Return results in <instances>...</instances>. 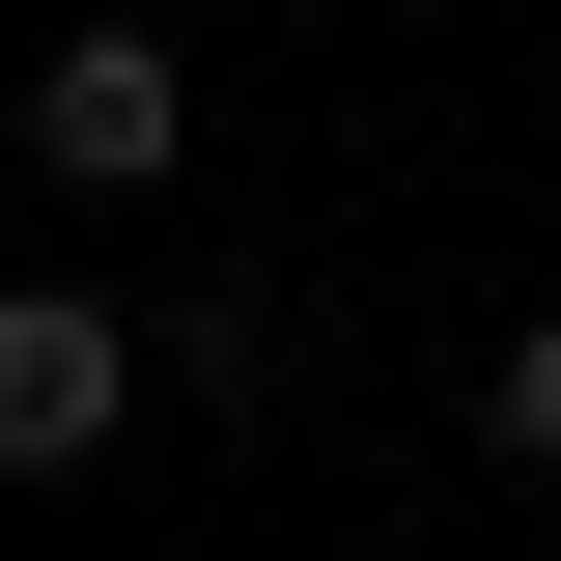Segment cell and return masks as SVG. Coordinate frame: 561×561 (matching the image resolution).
<instances>
[{"mask_svg":"<svg viewBox=\"0 0 561 561\" xmlns=\"http://www.w3.org/2000/svg\"><path fill=\"white\" fill-rule=\"evenodd\" d=\"M28 169H57V197H169V169H197V57H169V0H84L57 57H28Z\"/></svg>","mask_w":561,"mask_h":561,"instance_id":"1","label":"cell"},{"mask_svg":"<svg viewBox=\"0 0 561 561\" xmlns=\"http://www.w3.org/2000/svg\"><path fill=\"white\" fill-rule=\"evenodd\" d=\"M140 421V309L113 280H0V478H84Z\"/></svg>","mask_w":561,"mask_h":561,"instance_id":"2","label":"cell"},{"mask_svg":"<svg viewBox=\"0 0 561 561\" xmlns=\"http://www.w3.org/2000/svg\"><path fill=\"white\" fill-rule=\"evenodd\" d=\"M280 365H309V337H280V280H197V309H169V393H225V421H253Z\"/></svg>","mask_w":561,"mask_h":561,"instance_id":"3","label":"cell"},{"mask_svg":"<svg viewBox=\"0 0 561 561\" xmlns=\"http://www.w3.org/2000/svg\"><path fill=\"white\" fill-rule=\"evenodd\" d=\"M478 449H505V478H561V309H505V365H478Z\"/></svg>","mask_w":561,"mask_h":561,"instance_id":"4","label":"cell"}]
</instances>
